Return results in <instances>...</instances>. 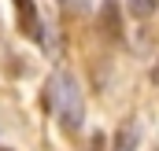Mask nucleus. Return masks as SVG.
Returning <instances> with one entry per match:
<instances>
[{
	"mask_svg": "<svg viewBox=\"0 0 159 151\" xmlns=\"http://www.w3.org/2000/svg\"><path fill=\"white\" fill-rule=\"evenodd\" d=\"M48 103H52V114L59 118L63 129H81L85 122V96H81V85L70 70H56L52 81H48Z\"/></svg>",
	"mask_w": 159,
	"mask_h": 151,
	"instance_id": "f257e3e1",
	"label": "nucleus"
},
{
	"mask_svg": "<svg viewBox=\"0 0 159 151\" xmlns=\"http://www.w3.org/2000/svg\"><path fill=\"white\" fill-rule=\"evenodd\" d=\"M11 4H15V11H19V26H22V33L44 44L48 33L41 30V15H37V7H34V0H11Z\"/></svg>",
	"mask_w": 159,
	"mask_h": 151,
	"instance_id": "f03ea898",
	"label": "nucleus"
},
{
	"mask_svg": "<svg viewBox=\"0 0 159 151\" xmlns=\"http://www.w3.org/2000/svg\"><path fill=\"white\" fill-rule=\"evenodd\" d=\"M137 140H141V125L137 122H122V129L115 133V148L111 151H137Z\"/></svg>",
	"mask_w": 159,
	"mask_h": 151,
	"instance_id": "7ed1b4c3",
	"label": "nucleus"
},
{
	"mask_svg": "<svg viewBox=\"0 0 159 151\" xmlns=\"http://www.w3.org/2000/svg\"><path fill=\"white\" fill-rule=\"evenodd\" d=\"M63 7H70V11H85L89 7V0H59Z\"/></svg>",
	"mask_w": 159,
	"mask_h": 151,
	"instance_id": "20e7f679",
	"label": "nucleus"
},
{
	"mask_svg": "<svg viewBox=\"0 0 159 151\" xmlns=\"http://www.w3.org/2000/svg\"><path fill=\"white\" fill-rule=\"evenodd\" d=\"M152 85H159V59H156V67H152Z\"/></svg>",
	"mask_w": 159,
	"mask_h": 151,
	"instance_id": "39448f33",
	"label": "nucleus"
}]
</instances>
